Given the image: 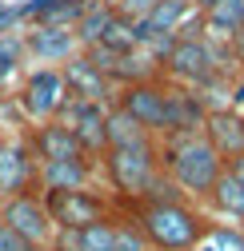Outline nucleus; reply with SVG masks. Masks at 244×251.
Returning a JSON list of instances; mask_svg holds the SVG:
<instances>
[{"instance_id":"f257e3e1","label":"nucleus","mask_w":244,"mask_h":251,"mask_svg":"<svg viewBox=\"0 0 244 251\" xmlns=\"http://www.w3.org/2000/svg\"><path fill=\"white\" fill-rule=\"evenodd\" d=\"M148 235L152 251H196V243L212 231L216 215L200 200L176 196V200H140V203H120Z\"/></svg>"},{"instance_id":"f03ea898","label":"nucleus","mask_w":244,"mask_h":251,"mask_svg":"<svg viewBox=\"0 0 244 251\" xmlns=\"http://www.w3.org/2000/svg\"><path fill=\"white\" fill-rule=\"evenodd\" d=\"M156 64H160V76L184 84V88H196V92H208L224 84V72H228V56L216 40L204 36V20L196 16L180 36H172L160 52H156Z\"/></svg>"},{"instance_id":"7ed1b4c3","label":"nucleus","mask_w":244,"mask_h":251,"mask_svg":"<svg viewBox=\"0 0 244 251\" xmlns=\"http://www.w3.org/2000/svg\"><path fill=\"white\" fill-rule=\"evenodd\" d=\"M160 164H164V176L184 196L204 200L216 176L224 172V155L208 144L204 132H172V136H160Z\"/></svg>"},{"instance_id":"20e7f679","label":"nucleus","mask_w":244,"mask_h":251,"mask_svg":"<svg viewBox=\"0 0 244 251\" xmlns=\"http://www.w3.org/2000/svg\"><path fill=\"white\" fill-rule=\"evenodd\" d=\"M96 164H100V183L120 203H132V200H140L148 192V183L164 172V164H160V140L104 148Z\"/></svg>"},{"instance_id":"39448f33","label":"nucleus","mask_w":244,"mask_h":251,"mask_svg":"<svg viewBox=\"0 0 244 251\" xmlns=\"http://www.w3.org/2000/svg\"><path fill=\"white\" fill-rule=\"evenodd\" d=\"M40 196H44V207L52 215L56 231L60 227L76 231V227H88V224H100V219H108L120 207V200L104 183L100 187H76V192H40Z\"/></svg>"},{"instance_id":"423d86ee","label":"nucleus","mask_w":244,"mask_h":251,"mask_svg":"<svg viewBox=\"0 0 244 251\" xmlns=\"http://www.w3.org/2000/svg\"><path fill=\"white\" fill-rule=\"evenodd\" d=\"M68 104V84H64V72L60 68H28L24 80H20V92H16V108L28 124H40V120H52L60 108Z\"/></svg>"},{"instance_id":"0eeeda50","label":"nucleus","mask_w":244,"mask_h":251,"mask_svg":"<svg viewBox=\"0 0 244 251\" xmlns=\"http://www.w3.org/2000/svg\"><path fill=\"white\" fill-rule=\"evenodd\" d=\"M116 108H124L136 124H144L152 136H164V124H168V80L160 72H152L144 80L120 84Z\"/></svg>"},{"instance_id":"6e6552de","label":"nucleus","mask_w":244,"mask_h":251,"mask_svg":"<svg viewBox=\"0 0 244 251\" xmlns=\"http://www.w3.org/2000/svg\"><path fill=\"white\" fill-rule=\"evenodd\" d=\"M16 192H40V160L24 132L0 136V200Z\"/></svg>"},{"instance_id":"1a4fd4ad","label":"nucleus","mask_w":244,"mask_h":251,"mask_svg":"<svg viewBox=\"0 0 244 251\" xmlns=\"http://www.w3.org/2000/svg\"><path fill=\"white\" fill-rule=\"evenodd\" d=\"M0 224L12 227L16 235H24L32 247H48L52 235H56V224H52V215H48L40 192L4 196V200H0Z\"/></svg>"},{"instance_id":"9d476101","label":"nucleus","mask_w":244,"mask_h":251,"mask_svg":"<svg viewBox=\"0 0 244 251\" xmlns=\"http://www.w3.org/2000/svg\"><path fill=\"white\" fill-rule=\"evenodd\" d=\"M20 36H24L28 60H32V64H48V68H60V64H68L76 52H84L68 24H28V32H20Z\"/></svg>"},{"instance_id":"9b49d317","label":"nucleus","mask_w":244,"mask_h":251,"mask_svg":"<svg viewBox=\"0 0 244 251\" xmlns=\"http://www.w3.org/2000/svg\"><path fill=\"white\" fill-rule=\"evenodd\" d=\"M56 120L64 124V128L80 140V148L92 155V160H100L104 151V124H108V104L100 100H76L68 96V104L56 112Z\"/></svg>"},{"instance_id":"f8f14e48","label":"nucleus","mask_w":244,"mask_h":251,"mask_svg":"<svg viewBox=\"0 0 244 251\" xmlns=\"http://www.w3.org/2000/svg\"><path fill=\"white\" fill-rule=\"evenodd\" d=\"M60 72H64V84H68V96L76 100H100V104H116V92L120 84L88 60V52H76L68 64H60Z\"/></svg>"},{"instance_id":"ddd939ff","label":"nucleus","mask_w":244,"mask_h":251,"mask_svg":"<svg viewBox=\"0 0 244 251\" xmlns=\"http://www.w3.org/2000/svg\"><path fill=\"white\" fill-rule=\"evenodd\" d=\"M76 187H100V164L92 155L40 160V192H76Z\"/></svg>"},{"instance_id":"4468645a","label":"nucleus","mask_w":244,"mask_h":251,"mask_svg":"<svg viewBox=\"0 0 244 251\" xmlns=\"http://www.w3.org/2000/svg\"><path fill=\"white\" fill-rule=\"evenodd\" d=\"M200 132L208 136V144L216 148L224 160H232V155L244 151V112L232 108V104H212Z\"/></svg>"},{"instance_id":"2eb2a0df","label":"nucleus","mask_w":244,"mask_h":251,"mask_svg":"<svg viewBox=\"0 0 244 251\" xmlns=\"http://www.w3.org/2000/svg\"><path fill=\"white\" fill-rule=\"evenodd\" d=\"M24 136H28V144H32L36 160H76V155H88V151L80 148V140H76L56 116H52V120H40V124H28Z\"/></svg>"},{"instance_id":"dca6fc26","label":"nucleus","mask_w":244,"mask_h":251,"mask_svg":"<svg viewBox=\"0 0 244 251\" xmlns=\"http://www.w3.org/2000/svg\"><path fill=\"white\" fill-rule=\"evenodd\" d=\"M216 219H228V224H244V183L224 168L216 176V183L208 187V196L200 200Z\"/></svg>"},{"instance_id":"f3484780","label":"nucleus","mask_w":244,"mask_h":251,"mask_svg":"<svg viewBox=\"0 0 244 251\" xmlns=\"http://www.w3.org/2000/svg\"><path fill=\"white\" fill-rule=\"evenodd\" d=\"M116 215V211H112ZM112 215L100 219V224H88V227H60L52 235V251H112Z\"/></svg>"},{"instance_id":"a211bd4d","label":"nucleus","mask_w":244,"mask_h":251,"mask_svg":"<svg viewBox=\"0 0 244 251\" xmlns=\"http://www.w3.org/2000/svg\"><path fill=\"white\" fill-rule=\"evenodd\" d=\"M112 16H116V0H88V4H84V12H80V16H76V24H72V32H76L80 48L100 44L104 28L112 24Z\"/></svg>"},{"instance_id":"6ab92c4d","label":"nucleus","mask_w":244,"mask_h":251,"mask_svg":"<svg viewBox=\"0 0 244 251\" xmlns=\"http://www.w3.org/2000/svg\"><path fill=\"white\" fill-rule=\"evenodd\" d=\"M144 140H160L152 136L144 124H136L124 108L108 104V124H104V148H124V144H144Z\"/></svg>"},{"instance_id":"aec40b11","label":"nucleus","mask_w":244,"mask_h":251,"mask_svg":"<svg viewBox=\"0 0 244 251\" xmlns=\"http://www.w3.org/2000/svg\"><path fill=\"white\" fill-rule=\"evenodd\" d=\"M112 251H152L148 235L124 207H116V215H112Z\"/></svg>"},{"instance_id":"412c9836","label":"nucleus","mask_w":244,"mask_h":251,"mask_svg":"<svg viewBox=\"0 0 244 251\" xmlns=\"http://www.w3.org/2000/svg\"><path fill=\"white\" fill-rule=\"evenodd\" d=\"M196 251H244V227L240 224H212V231L196 243Z\"/></svg>"},{"instance_id":"4be33fe9","label":"nucleus","mask_w":244,"mask_h":251,"mask_svg":"<svg viewBox=\"0 0 244 251\" xmlns=\"http://www.w3.org/2000/svg\"><path fill=\"white\" fill-rule=\"evenodd\" d=\"M24 60H28L24 36H20V32H0V80H4V76H16V72L24 68Z\"/></svg>"},{"instance_id":"5701e85b","label":"nucleus","mask_w":244,"mask_h":251,"mask_svg":"<svg viewBox=\"0 0 244 251\" xmlns=\"http://www.w3.org/2000/svg\"><path fill=\"white\" fill-rule=\"evenodd\" d=\"M0 251H36V247L28 243L24 235H16L12 227H4V224H0Z\"/></svg>"},{"instance_id":"b1692460","label":"nucleus","mask_w":244,"mask_h":251,"mask_svg":"<svg viewBox=\"0 0 244 251\" xmlns=\"http://www.w3.org/2000/svg\"><path fill=\"white\" fill-rule=\"evenodd\" d=\"M224 168H228V172L244 183V151H240V155H232V160H224Z\"/></svg>"},{"instance_id":"393cba45","label":"nucleus","mask_w":244,"mask_h":251,"mask_svg":"<svg viewBox=\"0 0 244 251\" xmlns=\"http://www.w3.org/2000/svg\"><path fill=\"white\" fill-rule=\"evenodd\" d=\"M228 104H232V108H240V112H244V76H240V80H236V84H232V100H228Z\"/></svg>"},{"instance_id":"a878e982","label":"nucleus","mask_w":244,"mask_h":251,"mask_svg":"<svg viewBox=\"0 0 244 251\" xmlns=\"http://www.w3.org/2000/svg\"><path fill=\"white\" fill-rule=\"evenodd\" d=\"M36 251H52V243H48V247H36Z\"/></svg>"},{"instance_id":"bb28decb","label":"nucleus","mask_w":244,"mask_h":251,"mask_svg":"<svg viewBox=\"0 0 244 251\" xmlns=\"http://www.w3.org/2000/svg\"><path fill=\"white\" fill-rule=\"evenodd\" d=\"M240 227H244V224H240Z\"/></svg>"}]
</instances>
